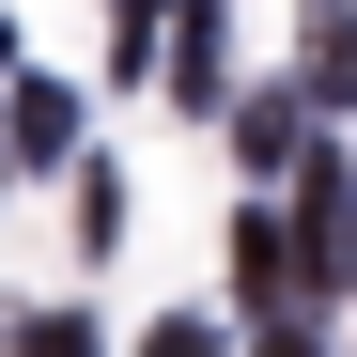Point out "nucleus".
<instances>
[{
    "label": "nucleus",
    "instance_id": "1",
    "mask_svg": "<svg viewBox=\"0 0 357 357\" xmlns=\"http://www.w3.org/2000/svg\"><path fill=\"white\" fill-rule=\"evenodd\" d=\"M233 140H249V171H280V155H295V140H311V125H295V93H264V109H249V125H233Z\"/></svg>",
    "mask_w": 357,
    "mask_h": 357
},
{
    "label": "nucleus",
    "instance_id": "2",
    "mask_svg": "<svg viewBox=\"0 0 357 357\" xmlns=\"http://www.w3.org/2000/svg\"><path fill=\"white\" fill-rule=\"evenodd\" d=\"M311 93H357V16H326V31H311Z\"/></svg>",
    "mask_w": 357,
    "mask_h": 357
}]
</instances>
